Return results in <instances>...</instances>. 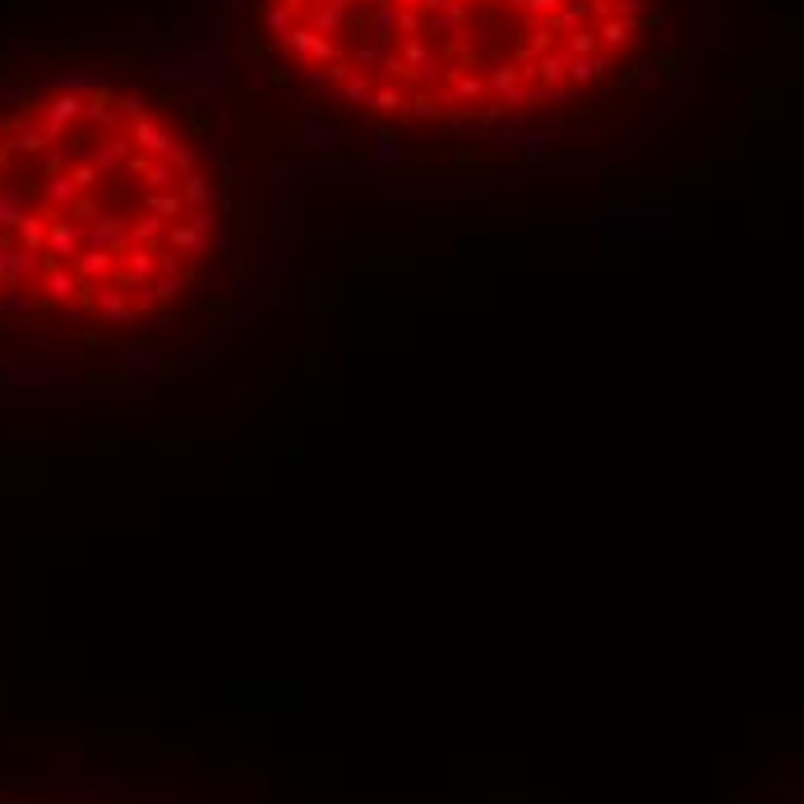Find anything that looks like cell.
<instances>
[{"label": "cell", "instance_id": "1", "mask_svg": "<svg viewBox=\"0 0 804 804\" xmlns=\"http://www.w3.org/2000/svg\"><path fill=\"white\" fill-rule=\"evenodd\" d=\"M226 195L172 102L111 79L0 93V342H107L172 319Z\"/></svg>", "mask_w": 804, "mask_h": 804}, {"label": "cell", "instance_id": "2", "mask_svg": "<svg viewBox=\"0 0 804 804\" xmlns=\"http://www.w3.org/2000/svg\"><path fill=\"white\" fill-rule=\"evenodd\" d=\"M255 28L333 111L486 130L620 84L652 42L656 0H255Z\"/></svg>", "mask_w": 804, "mask_h": 804}]
</instances>
